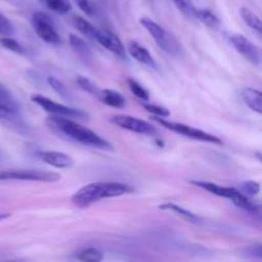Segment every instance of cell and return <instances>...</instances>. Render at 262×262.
I'll return each mask as SVG.
<instances>
[{"mask_svg": "<svg viewBox=\"0 0 262 262\" xmlns=\"http://www.w3.org/2000/svg\"><path fill=\"white\" fill-rule=\"evenodd\" d=\"M48 124L51 128L56 129L60 132L61 135L67 136V137L72 138V140L77 141V142L82 143L89 147L97 148V150H104V151H113L114 146L91 130L90 128L84 127V125L79 124V123L72 120V118L61 117V115H50L48 118Z\"/></svg>", "mask_w": 262, "mask_h": 262, "instance_id": "6da1fadb", "label": "cell"}, {"mask_svg": "<svg viewBox=\"0 0 262 262\" xmlns=\"http://www.w3.org/2000/svg\"><path fill=\"white\" fill-rule=\"evenodd\" d=\"M132 187L117 182H95L79 188L72 196L71 202L78 209H86L95 202L112 197H120L132 193Z\"/></svg>", "mask_w": 262, "mask_h": 262, "instance_id": "7a4b0ae2", "label": "cell"}, {"mask_svg": "<svg viewBox=\"0 0 262 262\" xmlns=\"http://www.w3.org/2000/svg\"><path fill=\"white\" fill-rule=\"evenodd\" d=\"M189 183L199 187V188L205 189V191L210 192V193L215 194V196L230 200V201H232L235 206L239 207L241 210H245V211H250V212H256V214L260 212V207H258L257 205L253 204V202H251L250 200H248V197H246L245 194L241 193L238 189L230 188V187L219 186V184H215V183H211V182H205V181H191Z\"/></svg>", "mask_w": 262, "mask_h": 262, "instance_id": "3957f363", "label": "cell"}, {"mask_svg": "<svg viewBox=\"0 0 262 262\" xmlns=\"http://www.w3.org/2000/svg\"><path fill=\"white\" fill-rule=\"evenodd\" d=\"M141 25L145 27V30L152 36L155 42L158 43L159 48L163 51H165L168 55L171 56H179L182 54V45L176 36L173 33L168 32L164 27L155 22V20L150 19L148 17H143L141 19Z\"/></svg>", "mask_w": 262, "mask_h": 262, "instance_id": "277c9868", "label": "cell"}, {"mask_svg": "<svg viewBox=\"0 0 262 262\" xmlns=\"http://www.w3.org/2000/svg\"><path fill=\"white\" fill-rule=\"evenodd\" d=\"M61 179L56 171L40 170V169H10L0 171V181H28L42 182V183H55Z\"/></svg>", "mask_w": 262, "mask_h": 262, "instance_id": "5b68a950", "label": "cell"}, {"mask_svg": "<svg viewBox=\"0 0 262 262\" xmlns=\"http://www.w3.org/2000/svg\"><path fill=\"white\" fill-rule=\"evenodd\" d=\"M152 119L155 120V122H158L160 125L165 127L166 129L171 130V132L174 133H178V135L184 136V137L187 138H191V140L201 141V142L215 143V145H223L222 140L217 138L216 136L210 135V133L205 132V130L202 129H199V128L196 127H191V125L183 124V123H174L160 117H154Z\"/></svg>", "mask_w": 262, "mask_h": 262, "instance_id": "8992f818", "label": "cell"}, {"mask_svg": "<svg viewBox=\"0 0 262 262\" xmlns=\"http://www.w3.org/2000/svg\"><path fill=\"white\" fill-rule=\"evenodd\" d=\"M31 23L35 33L41 40L51 45H60L61 38L55 31V26L50 15L42 12H36L31 18Z\"/></svg>", "mask_w": 262, "mask_h": 262, "instance_id": "52a82bcc", "label": "cell"}, {"mask_svg": "<svg viewBox=\"0 0 262 262\" xmlns=\"http://www.w3.org/2000/svg\"><path fill=\"white\" fill-rule=\"evenodd\" d=\"M31 100L35 104H37L38 106L42 107L45 112L50 113L51 115H61V117L72 118V119L73 118L74 119H84V118H87V114L82 112V110L66 106L63 104H58V102L53 101V100L48 99V97L42 96V95H32Z\"/></svg>", "mask_w": 262, "mask_h": 262, "instance_id": "ba28073f", "label": "cell"}, {"mask_svg": "<svg viewBox=\"0 0 262 262\" xmlns=\"http://www.w3.org/2000/svg\"><path fill=\"white\" fill-rule=\"evenodd\" d=\"M110 122L115 124L117 127L123 128L125 130H130V132L138 133V135H145V136H156L158 135V129L150 124L148 122H145L138 118L130 117V115H114L110 118Z\"/></svg>", "mask_w": 262, "mask_h": 262, "instance_id": "9c48e42d", "label": "cell"}, {"mask_svg": "<svg viewBox=\"0 0 262 262\" xmlns=\"http://www.w3.org/2000/svg\"><path fill=\"white\" fill-rule=\"evenodd\" d=\"M229 41L241 55L245 56L248 61H251L255 66H260L261 54L255 43H252L247 37H245L243 35H239V33H233V35H230Z\"/></svg>", "mask_w": 262, "mask_h": 262, "instance_id": "30bf717a", "label": "cell"}, {"mask_svg": "<svg viewBox=\"0 0 262 262\" xmlns=\"http://www.w3.org/2000/svg\"><path fill=\"white\" fill-rule=\"evenodd\" d=\"M95 41L99 42L100 45L104 46V48L107 49L109 51H112L113 54L119 56L120 59L127 58V50H125L124 45H123V42L120 41V38L118 37L114 32H112V31L99 30Z\"/></svg>", "mask_w": 262, "mask_h": 262, "instance_id": "8fae6325", "label": "cell"}, {"mask_svg": "<svg viewBox=\"0 0 262 262\" xmlns=\"http://www.w3.org/2000/svg\"><path fill=\"white\" fill-rule=\"evenodd\" d=\"M37 155L43 163L56 169H67L74 165V160L72 156L59 152V151H40Z\"/></svg>", "mask_w": 262, "mask_h": 262, "instance_id": "7c38bea8", "label": "cell"}, {"mask_svg": "<svg viewBox=\"0 0 262 262\" xmlns=\"http://www.w3.org/2000/svg\"><path fill=\"white\" fill-rule=\"evenodd\" d=\"M125 50H128L129 55L132 56L136 61H138V63L143 64V66L148 67V68L158 69V64H156L155 59H154L152 55L148 53L147 49L143 48L141 43L136 42V41H130Z\"/></svg>", "mask_w": 262, "mask_h": 262, "instance_id": "4fadbf2b", "label": "cell"}, {"mask_svg": "<svg viewBox=\"0 0 262 262\" xmlns=\"http://www.w3.org/2000/svg\"><path fill=\"white\" fill-rule=\"evenodd\" d=\"M241 95H242V100L245 101V104L251 110H253L257 114H262V94L258 90L245 87Z\"/></svg>", "mask_w": 262, "mask_h": 262, "instance_id": "5bb4252c", "label": "cell"}, {"mask_svg": "<svg viewBox=\"0 0 262 262\" xmlns=\"http://www.w3.org/2000/svg\"><path fill=\"white\" fill-rule=\"evenodd\" d=\"M97 99L101 102H104L105 105H109V106L118 107V109H122L125 106V99L122 94L117 91H113V90H101L100 89L99 95H97Z\"/></svg>", "mask_w": 262, "mask_h": 262, "instance_id": "9a60e30c", "label": "cell"}, {"mask_svg": "<svg viewBox=\"0 0 262 262\" xmlns=\"http://www.w3.org/2000/svg\"><path fill=\"white\" fill-rule=\"evenodd\" d=\"M159 209L163 210V211L173 212V214L178 215V216L183 217V219L188 220L189 223H193V224H200V223H201V219H200L196 214H193V212L189 211V210H186L183 209V207L178 206V205L171 204V202H166V204L160 205Z\"/></svg>", "mask_w": 262, "mask_h": 262, "instance_id": "2e32d148", "label": "cell"}, {"mask_svg": "<svg viewBox=\"0 0 262 262\" xmlns=\"http://www.w3.org/2000/svg\"><path fill=\"white\" fill-rule=\"evenodd\" d=\"M239 13H241V17H242V19L246 22V25H247L251 30L255 31L258 36H261L262 23H261L260 17H258L256 13H253L252 10L248 9V8H246V7L241 8Z\"/></svg>", "mask_w": 262, "mask_h": 262, "instance_id": "e0dca14e", "label": "cell"}, {"mask_svg": "<svg viewBox=\"0 0 262 262\" xmlns=\"http://www.w3.org/2000/svg\"><path fill=\"white\" fill-rule=\"evenodd\" d=\"M73 23H74V27H76L82 35L91 38V40H95V38H96V35L97 32H99V30H97L95 26H92L89 20L84 19V18L82 17H74Z\"/></svg>", "mask_w": 262, "mask_h": 262, "instance_id": "ac0fdd59", "label": "cell"}, {"mask_svg": "<svg viewBox=\"0 0 262 262\" xmlns=\"http://www.w3.org/2000/svg\"><path fill=\"white\" fill-rule=\"evenodd\" d=\"M43 7L59 14H66L72 9V5L69 0H38Z\"/></svg>", "mask_w": 262, "mask_h": 262, "instance_id": "d6986e66", "label": "cell"}, {"mask_svg": "<svg viewBox=\"0 0 262 262\" xmlns=\"http://www.w3.org/2000/svg\"><path fill=\"white\" fill-rule=\"evenodd\" d=\"M196 19L201 20L204 25L210 28H217L220 26V19L209 9H197Z\"/></svg>", "mask_w": 262, "mask_h": 262, "instance_id": "ffe728a7", "label": "cell"}, {"mask_svg": "<svg viewBox=\"0 0 262 262\" xmlns=\"http://www.w3.org/2000/svg\"><path fill=\"white\" fill-rule=\"evenodd\" d=\"M76 258L84 262H99L104 258V255L101 251L96 250V248H83V250L78 251Z\"/></svg>", "mask_w": 262, "mask_h": 262, "instance_id": "44dd1931", "label": "cell"}, {"mask_svg": "<svg viewBox=\"0 0 262 262\" xmlns=\"http://www.w3.org/2000/svg\"><path fill=\"white\" fill-rule=\"evenodd\" d=\"M0 119L8 120V122L12 123H18L20 120L19 115H18V107H13L0 102Z\"/></svg>", "mask_w": 262, "mask_h": 262, "instance_id": "7402d4cb", "label": "cell"}, {"mask_svg": "<svg viewBox=\"0 0 262 262\" xmlns=\"http://www.w3.org/2000/svg\"><path fill=\"white\" fill-rule=\"evenodd\" d=\"M69 42H71L72 48L82 56H91V50H90L89 45L86 43V41L82 40L81 37L76 35L69 36Z\"/></svg>", "mask_w": 262, "mask_h": 262, "instance_id": "603a6c76", "label": "cell"}, {"mask_svg": "<svg viewBox=\"0 0 262 262\" xmlns=\"http://www.w3.org/2000/svg\"><path fill=\"white\" fill-rule=\"evenodd\" d=\"M0 45H2L3 48L7 49V50L13 51V53H15V54H19V55L26 54L25 46L20 45L17 40L9 37V36H4V37L0 38Z\"/></svg>", "mask_w": 262, "mask_h": 262, "instance_id": "cb8c5ba5", "label": "cell"}, {"mask_svg": "<svg viewBox=\"0 0 262 262\" xmlns=\"http://www.w3.org/2000/svg\"><path fill=\"white\" fill-rule=\"evenodd\" d=\"M238 191L246 197H256L260 193V183L255 181H247L243 182L238 186Z\"/></svg>", "mask_w": 262, "mask_h": 262, "instance_id": "d4e9b609", "label": "cell"}, {"mask_svg": "<svg viewBox=\"0 0 262 262\" xmlns=\"http://www.w3.org/2000/svg\"><path fill=\"white\" fill-rule=\"evenodd\" d=\"M173 3L187 18H196L197 8L192 4L191 0H173Z\"/></svg>", "mask_w": 262, "mask_h": 262, "instance_id": "484cf974", "label": "cell"}, {"mask_svg": "<svg viewBox=\"0 0 262 262\" xmlns=\"http://www.w3.org/2000/svg\"><path fill=\"white\" fill-rule=\"evenodd\" d=\"M74 2L87 17L96 18L99 14V8L92 0H74Z\"/></svg>", "mask_w": 262, "mask_h": 262, "instance_id": "4316f807", "label": "cell"}, {"mask_svg": "<svg viewBox=\"0 0 262 262\" xmlns=\"http://www.w3.org/2000/svg\"><path fill=\"white\" fill-rule=\"evenodd\" d=\"M77 84H78L79 87H81L82 90H83L84 92H87V94L92 95V96H96L99 95L100 92V89L96 86V84L94 83V82L90 81L87 77L84 76H77V79H76Z\"/></svg>", "mask_w": 262, "mask_h": 262, "instance_id": "83f0119b", "label": "cell"}, {"mask_svg": "<svg viewBox=\"0 0 262 262\" xmlns=\"http://www.w3.org/2000/svg\"><path fill=\"white\" fill-rule=\"evenodd\" d=\"M128 84H129L130 91H132V94L135 95L136 97H138L140 100H145V101L150 100V94L147 92V90L143 89V86H141L137 81L129 78L128 79Z\"/></svg>", "mask_w": 262, "mask_h": 262, "instance_id": "f1b7e54d", "label": "cell"}, {"mask_svg": "<svg viewBox=\"0 0 262 262\" xmlns=\"http://www.w3.org/2000/svg\"><path fill=\"white\" fill-rule=\"evenodd\" d=\"M143 109L152 114L154 117H160V118H168L170 115L169 110L164 106H159V105L152 104H143Z\"/></svg>", "mask_w": 262, "mask_h": 262, "instance_id": "f546056e", "label": "cell"}, {"mask_svg": "<svg viewBox=\"0 0 262 262\" xmlns=\"http://www.w3.org/2000/svg\"><path fill=\"white\" fill-rule=\"evenodd\" d=\"M48 83L50 84L51 89H54V91L58 92L60 96L63 97H69V91L64 83L61 81H59L58 78H54V77H49L48 78Z\"/></svg>", "mask_w": 262, "mask_h": 262, "instance_id": "4dcf8cb0", "label": "cell"}, {"mask_svg": "<svg viewBox=\"0 0 262 262\" xmlns=\"http://www.w3.org/2000/svg\"><path fill=\"white\" fill-rule=\"evenodd\" d=\"M0 102L9 105V106L18 107V105H17V102H15L13 95L10 94L9 90H8L7 87H5L4 84H2V83H0Z\"/></svg>", "mask_w": 262, "mask_h": 262, "instance_id": "1f68e13d", "label": "cell"}, {"mask_svg": "<svg viewBox=\"0 0 262 262\" xmlns=\"http://www.w3.org/2000/svg\"><path fill=\"white\" fill-rule=\"evenodd\" d=\"M14 33V26L13 23L0 13V35L3 36H12Z\"/></svg>", "mask_w": 262, "mask_h": 262, "instance_id": "d6a6232c", "label": "cell"}, {"mask_svg": "<svg viewBox=\"0 0 262 262\" xmlns=\"http://www.w3.org/2000/svg\"><path fill=\"white\" fill-rule=\"evenodd\" d=\"M8 2H9L12 5H14V7L22 8L23 5H26L27 0H8Z\"/></svg>", "mask_w": 262, "mask_h": 262, "instance_id": "836d02e7", "label": "cell"}, {"mask_svg": "<svg viewBox=\"0 0 262 262\" xmlns=\"http://www.w3.org/2000/svg\"><path fill=\"white\" fill-rule=\"evenodd\" d=\"M8 217H9V214H4V212H0V222L8 219Z\"/></svg>", "mask_w": 262, "mask_h": 262, "instance_id": "e575fe53", "label": "cell"}, {"mask_svg": "<svg viewBox=\"0 0 262 262\" xmlns=\"http://www.w3.org/2000/svg\"><path fill=\"white\" fill-rule=\"evenodd\" d=\"M100 2H101V3H106L107 0H100Z\"/></svg>", "mask_w": 262, "mask_h": 262, "instance_id": "d590c367", "label": "cell"}]
</instances>
